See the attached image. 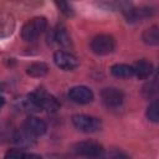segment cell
Instances as JSON below:
<instances>
[{"instance_id":"3957f363","label":"cell","mask_w":159,"mask_h":159,"mask_svg":"<svg viewBox=\"0 0 159 159\" xmlns=\"http://www.w3.org/2000/svg\"><path fill=\"white\" fill-rule=\"evenodd\" d=\"M72 123L78 130L83 133H94L98 129H101L102 125L98 118L87 114H75L72 117Z\"/></svg>"},{"instance_id":"d6986e66","label":"cell","mask_w":159,"mask_h":159,"mask_svg":"<svg viewBox=\"0 0 159 159\" xmlns=\"http://www.w3.org/2000/svg\"><path fill=\"white\" fill-rule=\"evenodd\" d=\"M157 92V82H150V83H147L144 87H143V94L145 97H152L154 93Z\"/></svg>"},{"instance_id":"e0dca14e","label":"cell","mask_w":159,"mask_h":159,"mask_svg":"<svg viewBox=\"0 0 159 159\" xmlns=\"http://www.w3.org/2000/svg\"><path fill=\"white\" fill-rule=\"evenodd\" d=\"M147 118L154 123L159 120V112H158V101H153L149 107L147 108Z\"/></svg>"},{"instance_id":"2e32d148","label":"cell","mask_w":159,"mask_h":159,"mask_svg":"<svg viewBox=\"0 0 159 159\" xmlns=\"http://www.w3.org/2000/svg\"><path fill=\"white\" fill-rule=\"evenodd\" d=\"M53 40L58 45H61L63 47H70L72 45L71 43V37H70V35L67 34V31L63 27H58L57 30H55V32H53Z\"/></svg>"},{"instance_id":"44dd1931","label":"cell","mask_w":159,"mask_h":159,"mask_svg":"<svg viewBox=\"0 0 159 159\" xmlns=\"http://www.w3.org/2000/svg\"><path fill=\"white\" fill-rule=\"evenodd\" d=\"M108 159H130V158L120 150H113L108 154Z\"/></svg>"},{"instance_id":"5b68a950","label":"cell","mask_w":159,"mask_h":159,"mask_svg":"<svg viewBox=\"0 0 159 159\" xmlns=\"http://www.w3.org/2000/svg\"><path fill=\"white\" fill-rule=\"evenodd\" d=\"M32 96L36 99V102L41 109H46L48 112H56L60 108L58 101L52 94L47 93L43 89H37V91L32 92Z\"/></svg>"},{"instance_id":"ffe728a7","label":"cell","mask_w":159,"mask_h":159,"mask_svg":"<svg viewBox=\"0 0 159 159\" xmlns=\"http://www.w3.org/2000/svg\"><path fill=\"white\" fill-rule=\"evenodd\" d=\"M57 7L60 9V11L67 16H72L73 15V9L68 2H56Z\"/></svg>"},{"instance_id":"30bf717a","label":"cell","mask_w":159,"mask_h":159,"mask_svg":"<svg viewBox=\"0 0 159 159\" xmlns=\"http://www.w3.org/2000/svg\"><path fill=\"white\" fill-rule=\"evenodd\" d=\"M15 19L14 16L4 10H0V39L7 37L14 32Z\"/></svg>"},{"instance_id":"603a6c76","label":"cell","mask_w":159,"mask_h":159,"mask_svg":"<svg viewBox=\"0 0 159 159\" xmlns=\"http://www.w3.org/2000/svg\"><path fill=\"white\" fill-rule=\"evenodd\" d=\"M4 104H5V99H4L2 97H0V108H1Z\"/></svg>"},{"instance_id":"6da1fadb","label":"cell","mask_w":159,"mask_h":159,"mask_svg":"<svg viewBox=\"0 0 159 159\" xmlns=\"http://www.w3.org/2000/svg\"><path fill=\"white\" fill-rule=\"evenodd\" d=\"M47 26V20L43 16H36L29 20L21 29V37L27 41H35L46 29Z\"/></svg>"},{"instance_id":"5bb4252c","label":"cell","mask_w":159,"mask_h":159,"mask_svg":"<svg viewBox=\"0 0 159 159\" xmlns=\"http://www.w3.org/2000/svg\"><path fill=\"white\" fill-rule=\"evenodd\" d=\"M142 39L148 45H158L159 43V30H158V26L154 25V26L147 29L143 32Z\"/></svg>"},{"instance_id":"7c38bea8","label":"cell","mask_w":159,"mask_h":159,"mask_svg":"<svg viewBox=\"0 0 159 159\" xmlns=\"http://www.w3.org/2000/svg\"><path fill=\"white\" fill-rule=\"evenodd\" d=\"M111 72L113 76L119 78H128L133 76V67L125 63H116L111 67Z\"/></svg>"},{"instance_id":"52a82bcc","label":"cell","mask_w":159,"mask_h":159,"mask_svg":"<svg viewBox=\"0 0 159 159\" xmlns=\"http://www.w3.org/2000/svg\"><path fill=\"white\" fill-rule=\"evenodd\" d=\"M103 103L107 107H119L124 101V94L120 89L116 87H107L101 92Z\"/></svg>"},{"instance_id":"8fae6325","label":"cell","mask_w":159,"mask_h":159,"mask_svg":"<svg viewBox=\"0 0 159 159\" xmlns=\"http://www.w3.org/2000/svg\"><path fill=\"white\" fill-rule=\"evenodd\" d=\"M132 67H133V76H137L139 80L148 78L154 71L153 63L150 61H147V60H139Z\"/></svg>"},{"instance_id":"277c9868","label":"cell","mask_w":159,"mask_h":159,"mask_svg":"<svg viewBox=\"0 0 159 159\" xmlns=\"http://www.w3.org/2000/svg\"><path fill=\"white\" fill-rule=\"evenodd\" d=\"M73 150L76 154L86 158H98L103 154V147L94 140H83L75 144Z\"/></svg>"},{"instance_id":"4fadbf2b","label":"cell","mask_w":159,"mask_h":159,"mask_svg":"<svg viewBox=\"0 0 159 159\" xmlns=\"http://www.w3.org/2000/svg\"><path fill=\"white\" fill-rule=\"evenodd\" d=\"M27 75L31 76V77H42L45 75H47L48 72V67L46 63L43 62H35V63H31L27 70H26Z\"/></svg>"},{"instance_id":"ac0fdd59","label":"cell","mask_w":159,"mask_h":159,"mask_svg":"<svg viewBox=\"0 0 159 159\" xmlns=\"http://www.w3.org/2000/svg\"><path fill=\"white\" fill-rule=\"evenodd\" d=\"M25 153L20 149H10L6 152L4 159H24Z\"/></svg>"},{"instance_id":"7a4b0ae2","label":"cell","mask_w":159,"mask_h":159,"mask_svg":"<svg viewBox=\"0 0 159 159\" xmlns=\"http://www.w3.org/2000/svg\"><path fill=\"white\" fill-rule=\"evenodd\" d=\"M116 48V40L107 34L97 35L91 41V50L96 55H108Z\"/></svg>"},{"instance_id":"9c48e42d","label":"cell","mask_w":159,"mask_h":159,"mask_svg":"<svg viewBox=\"0 0 159 159\" xmlns=\"http://www.w3.org/2000/svg\"><path fill=\"white\" fill-rule=\"evenodd\" d=\"M24 129L32 137H39L46 133L47 125L42 119L37 117H29L24 123Z\"/></svg>"},{"instance_id":"8992f818","label":"cell","mask_w":159,"mask_h":159,"mask_svg":"<svg viewBox=\"0 0 159 159\" xmlns=\"http://www.w3.org/2000/svg\"><path fill=\"white\" fill-rule=\"evenodd\" d=\"M68 97L72 102L78 104H87L93 101V92L86 86H76L68 91Z\"/></svg>"},{"instance_id":"ba28073f","label":"cell","mask_w":159,"mask_h":159,"mask_svg":"<svg viewBox=\"0 0 159 159\" xmlns=\"http://www.w3.org/2000/svg\"><path fill=\"white\" fill-rule=\"evenodd\" d=\"M53 61L57 67L65 70V71H71L75 70L78 66V60L76 56H73L70 52L66 51H57L53 55Z\"/></svg>"},{"instance_id":"7402d4cb","label":"cell","mask_w":159,"mask_h":159,"mask_svg":"<svg viewBox=\"0 0 159 159\" xmlns=\"http://www.w3.org/2000/svg\"><path fill=\"white\" fill-rule=\"evenodd\" d=\"M24 159H42V158L40 155H37V154H25Z\"/></svg>"},{"instance_id":"9a60e30c","label":"cell","mask_w":159,"mask_h":159,"mask_svg":"<svg viewBox=\"0 0 159 159\" xmlns=\"http://www.w3.org/2000/svg\"><path fill=\"white\" fill-rule=\"evenodd\" d=\"M35 137H32L31 134H29L24 128L22 129H19L16 130L15 135H14V139H15V143H17L19 145H24V147H27V145H31L35 139Z\"/></svg>"}]
</instances>
